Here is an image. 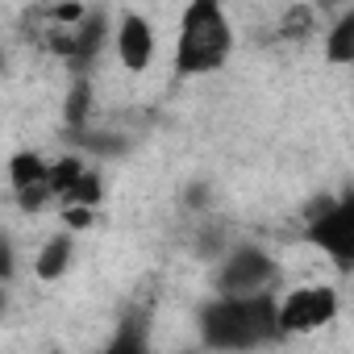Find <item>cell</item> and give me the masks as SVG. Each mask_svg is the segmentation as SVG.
Returning a JSON list of instances; mask_svg holds the SVG:
<instances>
[{
  "mask_svg": "<svg viewBox=\"0 0 354 354\" xmlns=\"http://www.w3.org/2000/svg\"><path fill=\"white\" fill-rule=\"evenodd\" d=\"M13 271H17V263H13V246H9L5 234H0V283H9Z\"/></svg>",
  "mask_w": 354,
  "mask_h": 354,
  "instance_id": "obj_16",
  "label": "cell"
},
{
  "mask_svg": "<svg viewBox=\"0 0 354 354\" xmlns=\"http://www.w3.org/2000/svg\"><path fill=\"white\" fill-rule=\"evenodd\" d=\"M92 217H96V209H92V205H67V209H63L67 230H88V225H92Z\"/></svg>",
  "mask_w": 354,
  "mask_h": 354,
  "instance_id": "obj_14",
  "label": "cell"
},
{
  "mask_svg": "<svg viewBox=\"0 0 354 354\" xmlns=\"http://www.w3.org/2000/svg\"><path fill=\"white\" fill-rule=\"evenodd\" d=\"M117 59L125 71H146L150 59H154V34H150V21L138 17V13H125L121 26H117Z\"/></svg>",
  "mask_w": 354,
  "mask_h": 354,
  "instance_id": "obj_7",
  "label": "cell"
},
{
  "mask_svg": "<svg viewBox=\"0 0 354 354\" xmlns=\"http://www.w3.org/2000/svg\"><path fill=\"white\" fill-rule=\"evenodd\" d=\"M308 242L321 246L337 267H350L354 259V205L350 201H325L308 213Z\"/></svg>",
  "mask_w": 354,
  "mask_h": 354,
  "instance_id": "obj_3",
  "label": "cell"
},
{
  "mask_svg": "<svg viewBox=\"0 0 354 354\" xmlns=\"http://www.w3.org/2000/svg\"><path fill=\"white\" fill-rule=\"evenodd\" d=\"M350 55H354V17L346 13L333 26V34H329V59L333 63H350Z\"/></svg>",
  "mask_w": 354,
  "mask_h": 354,
  "instance_id": "obj_12",
  "label": "cell"
},
{
  "mask_svg": "<svg viewBox=\"0 0 354 354\" xmlns=\"http://www.w3.org/2000/svg\"><path fill=\"white\" fill-rule=\"evenodd\" d=\"M201 329L209 346L221 350H250L271 337H279L275 325V300L271 292H242V296H221L201 313Z\"/></svg>",
  "mask_w": 354,
  "mask_h": 354,
  "instance_id": "obj_1",
  "label": "cell"
},
{
  "mask_svg": "<svg viewBox=\"0 0 354 354\" xmlns=\"http://www.w3.org/2000/svg\"><path fill=\"white\" fill-rule=\"evenodd\" d=\"M271 279H275L271 254H263L254 246H242L225 259V267L217 275V288H221V296H242V292H267Z\"/></svg>",
  "mask_w": 354,
  "mask_h": 354,
  "instance_id": "obj_5",
  "label": "cell"
},
{
  "mask_svg": "<svg viewBox=\"0 0 354 354\" xmlns=\"http://www.w3.org/2000/svg\"><path fill=\"white\" fill-rule=\"evenodd\" d=\"M46 167H50V162H46L42 154H34V150H21V154H13V162H9V184H13V196H17V205H21L26 213H38V209L50 205Z\"/></svg>",
  "mask_w": 354,
  "mask_h": 354,
  "instance_id": "obj_6",
  "label": "cell"
},
{
  "mask_svg": "<svg viewBox=\"0 0 354 354\" xmlns=\"http://www.w3.org/2000/svg\"><path fill=\"white\" fill-rule=\"evenodd\" d=\"M313 17H317V13H313L308 5L288 9V13H283V38H308V34H313V26H317Z\"/></svg>",
  "mask_w": 354,
  "mask_h": 354,
  "instance_id": "obj_13",
  "label": "cell"
},
{
  "mask_svg": "<svg viewBox=\"0 0 354 354\" xmlns=\"http://www.w3.org/2000/svg\"><path fill=\"white\" fill-rule=\"evenodd\" d=\"M80 171H84V162H80L75 154H67V158H59L55 167H46V184H50V201H63V196L71 192V184L80 180Z\"/></svg>",
  "mask_w": 354,
  "mask_h": 354,
  "instance_id": "obj_10",
  "label": "cell"
},
{
  "mask_svg": "<svg viewBox=\"0 0 354 354\" xmlns=\"http://www.w3.org/2000/svg\"><path fill=\"white\" fill-rule=\"evenodd\" d=\"M0 308H5V292H0Z\"/></svg>",
  "mask_w": 354,
  "mask_h": 354,
  "instance_id": "obj_18",
  "label": "cell"
},
{
  "mask_svg": "<svg viewBox=\"0 0 354 354\" xmlns=\"http://www.w3.org/2000/svg\"><path fill=\"white\" fill-rule=\"evenodd\" d=\"M337 317V292L333 288H296L283 300H275V325L279 333H308Z\"/></svg>",
  "mask_w": 354,
  "mask_h": 354,
  "instance_id": "obj_4",
  "label": "cell"
},
{
  "mask_svg": "<svg viewBox=\"0 0 354 354\" xmlns=\"http://www.w3.org/2000/svg\"><path fill=\"white\" fill-rule=\"evenodd\" d=\"M100 42H104V21H100L96 13H92V17L84 13V17L75 21V38H71V55H67V59H71L75 67H84V63L96 59Z\"/></svg>",
  "mask_w": 354,
  "mask_h": 354,
  "instance_id": "obj_8",
  "label": "cell"
},
{
  "mask_svg": "<svg viewBox=\"0 0 354 354\" xmlns=\"http://www.w3.org/2000/svg\"><path fill=\"white\" fill-rule=\"evenodd\" d=\"M230 50H234V30H230L221 0H192L180 21L175 67L184 75H209L230 59Z\"/></svg>",
  "mask_w": 354,
  "mask_h": 354,
  "instance_id": "obj_2",
  "label": "cell"
},
{
  "mask_svg": "<svg viewBox=\"0 0 354 354\" xmlns=\"http://www.w3.org/2000/svg\"><path fill=\"white\" fill-rule=\"evenodd\" d=\"M100 196H104V188H100V175L84 167V171H80V180L71 184V192L63 196V205H92V209H96V205H100Z\"/></svg>",
  "mask_w": 354,
  "mask_h": 354,
  "instance_id": "obj_11",
  "label": "cell"
},
{
  "mask_svg": "<svg viewBox=\"0 0 354 354\" xmlns=\"http://www.w3.org/2000/svg\"><path fill=\"white\" fill-rule=\"evenodd\" d=\"M84 109H88V84H75L71 104H67V121H71V125H80V121H84Z\"/></svg>",
  "mask_w": 354,
  "mask_h": 354,
  "instance_id": "obj_15",
  "label": "cell"
},
{
  "mask_svg": "<svg viewBox=\"0 0 354 354\" xmlns=\"http://www.w3.org/2000/svg\"><path fill=\"white\" fill-rule=\"evenodd\" d=\"M71 254H75V246H71V238L67 234H55L46 246H42V254H38V263H34V271H38V279L42 283H55L63 271H67V263H71Z\"/></svg>",
  "mask_w": 354,
  "mask_h": 354,
  "instance_id": "obj_9",
  "label": "cell"
},
{
  "mask_svg": "<svg viewBox=\"0 0 354 354\" xmlns=\"http://www.w3.org/2000/svg\"><path fill=\"white\" fill-rule=\"evenodd\" d=\"M325 5H337V0H321V9H325Z\"/></svg>",
  "mask_w": 354,
  "mask_h": 354,
  "instance_id": "obj_17",
  "label": "cell"
}]
</instances>
